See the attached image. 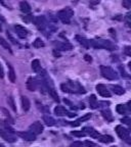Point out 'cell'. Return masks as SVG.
I'll return each mask as SVG.
<instances>
[{"mask_svg": "<svg viewBox=\"0 0 131 147\" xmlns=\"http://www.w3.org/2000/svg\"><path fill=\"white\" fill-rule=\"evenodd\" d=\"M112 89H113L114 93L117 94V95H123L124 94V92H125V90L119 85H113L112 86Z\"/></svg>", "mask_w": 131, "mask_h": 147, "instance_id": "cell-24", "label": "cell"}, {"mask_svg": "<svg viewBox=\"0 0 131 147\" xmlns=\"http://www.w3.org/2000/svg\"><path fill=\"white\" fill-rule=\"evenodd\" d=\"M43 130H44L43 126H42V124L39 122L33 123V124L30 126V131L33 132L35 135H39V134H41L42 132H43Z\"/></svg>", "mask_w": 131, "mask_h": 147, "instance_id": "cell-7", "label": "cell"}, {"mask_svg": "<svg viewBox=\"0 0 131 147\" xmlns=\"http://www.w3.org/2000/svg\"><path fill=\"white\" fill-rule=\"evenodd\" d=\"M84 59H85L86 61H88V62H91L92 58H91V56H89V55H87V54H86L85 56H84Z\"/></svg>", "mask_w": 131, "mask_h": 147, "instance_id": "cell-43", "label": "cell"}, {"mask_svg": "<svg viewBox=\"0 0 131 147\" xmlns=\"http://www.w3.org/2000/svg\"><path fill=\"white\" fill-rule=\"evenodd\" d=\"M83 131H84V133H85L86 135L90 136V137H92V138H96V139H98V137L100 136L96 130H94L93 128H90V127H85V128L83 129Z\"/></svg>", "mask_w": 131, "mask_h": 147, "instance_id": "cell-13", "label": "cell"}, {"mask_svg": "<svg viewBox=\"0 0 131 147\" xmlns=\"http://www.w3.org/2000/svg\"><path fill=\"white\" fill-rule=\"evenodd\" d=\"M116 110L120 115H125L126 113V106L123 105V104H118L117 107H116Z\"/></svg>", "mask_w": 131, "mask_h": 147, "instance_id": "cell-29", "label": "cell"}, {"mask_svg": "<svg viewBox=\"0 0 131 147\" xmlns=\"http://www.w3.org/2000/svg\"><path fill=\"white\" fill-rule=\"evenodd\" d=\"M34 24L36 25V27L39 29L40 31H43L44 29L46 28V26H47V23H46V20L44 16H36V18H34Z\"/></svg>", "mask_w": 131, "mask_h": 147, "instance_id": "cell-6", "label": "cell"}, {"mask_svg": "<svg viewBox=\"0 0 131 147\" xmlns=\"http://www.w3.org/2000/svg\"><path fill=\"white\" fill-rule=\"evenodd\" d=\"M4 77V71H3V67L0 63V78H3Z\"/></svg>", "mask_w": 131, "mask_h": 147, "instance_id": "cell-42", "label": "cell"}, {"mask_svg": "<svg viewBox=\"0 0 131 147\" xmlns=\"http://www.w3.org/2000/svg\"><path fill=\"white\" fill-rule=\"evenodd\" d=\"M60 88L62 91L67 93H85L86 92L78 82H73V81H69L64 84H62Z\"/></svg>", "mask_w": 131, "mask_h": 147, "instance_id": "cell-1", "label": "cell"}, {"mask_svg": "<svg viewBox=\"0 0 131 147\" xmlns=\"http://www.w3.org/2000/svg\"><path fill=\"white\" fill-rule=\"evenodd\" d=\"M0 147H4V146H3V145H2V144H0Z\"/></svg>", "mask_w": 131, "mask_h": 147, "instance_id": "cell-47", "label": "cell"}, {"mask_svg": "<svg viewBox=\"0 0 131 147\" xmlns=\"http://www.w3.org/2000/svg\"><path fill=\"white\" fill-rule=\"evenodd\" d=\"M116 133L118 134L123 141H125L128 144H131V138H130V131L124 128L123 126H117L116 127Z\"/></svg>", "mask_w": 131, "mask_h": 147, "instance_id": "cell-4", "label": "cell"}, {"mask_svg": "<svg viewBox=\"0 0 131 147\" xmlns=\"http://www.w3.org/2000/svg\"><path fill=\"white\" fill-rule=\"evenodd\" d=\"M54 45L58 50L70 51L73 49V46H72V44H70L69 42H64V43H62V42H54Z\"/></svg>", "mask_w": 131, "mask_h": 147, "instance_id": "cell-11", "label": "cell"}, {"mask_svg": "<svg viewBox=\"0 0 131 147\" xmlns=\"http://www.w3.org/2000/svg\"><path fill=\"white\" fill-rule=\"evenodd\" d=\"M0 136L4 139L5 141L7 142H14L16 140V136L14 134H12V132H8V131H2V130H0Z\"/></svg>", "mask_w": 131, "mask_h": 147, "instance_id": "cell-9", "label": "cell"}, {"mask_svg": "<svg viewBox=\"0 0 131 147\" xmlns=\"http://www.w3.org/2000/svg\"><path fill=\"white\" fill-rule=\"evenodd\" d=\"M0 31H1V26H0Z\"/></svg>", "mask_w": 131, "mask_h": 147, "instance_id": "cell-48", "label": "cell"}, {"mask_svg": "<svg viewBox=\"0 0 131 147\" xmlns=\"http://www.w3.org/2000/svg\"><path fill=\"white\" fill-rule=\"evenodd\" d=\"M49 18H50V21L53 22V23H56V22H58V16H53V14H49Z\"/></svg>", "mask_w": 131, "mask_h": 147, "instance_id": "cell-40", "label": "cell"}, {"mask_svg": "<svg viewBox=\"0 0 131 147\" xmlns=\"http://www.w3.org/2000/svg\"><path fill=\"white\" fill-rule=\"evenodd\" d=\"M126 20H127V22H128V23L130 24V26H131V12H128V13H127Z\"/></svg>", "mask_w": 131, "mask_h": 147, "instance_id": "cell-41", "label": "cell"}, {"mask_svg": "<svg viewBox=\"0 0 131 147\" xmlns=\"http://www.w3.org/2000/svg\"><path fill=\"white\" fill-rule=\"evenodd\" d=\"M20 8H21L22 11L25 12V13H29V12L31 11V6L27 1H22V2L20 3Z\"/></svg>", "mask_w": 131, "mask_h": 147, "instance_id": "cell-18", "label": "cell"}, {"mask_svg": "<svg viewBox=\"0 0 131 147\" xmlns=\"http://www.w3.org/2000/svg\"><path fill=\"white\" fill-rule=\"evenodd\" d=\"M32 69L34 71H39V69H40V67H41V65H40V61L38 59H34L32 61Z\"/></svg>", "mask_w": 131, "mask_h": 147, "instance_id": "cell-27", "label": "cell"}, {"mask_svg": "<svg viewBox=\"0 0 131 147\" xmlns=\"http://www.w3.org/2000/svg\"><path fill=\"white\" fill-rule=\"evenodd\" d=\"M18 135L21 138H23L24 140L27 141H34L36 139V135H35L33 132L31 131H27V132H18Z\"/></svg>", "mask_w": 131, "mask_h": 147, "instance_id": "cell-10", "label": "cell"}, {"mask_svg": "<svg viewBox=\"0 0 131 147\" xmlns=\"http://www.w3.org/2000/svg\"><path fill=\"white\" fill-rule=\"evenodd\" d=\"M101 115H102V117H104L108 122H112V121H113V115H112V113H111V111L109 109L102 110V111H101Z\"/></svg>", "mask_w": 131, "mask_h": 147, "instance_id": "cell-26", "label": "cell"}, {"mask_svg": "<svg viewBox=\"0 0 131 147\" xmlns=\"http://www.w3.org/2000/svg\"><path fill=\"white\" fill-rule=\"evenodd\" d=\"M22 104H23V108L25 111H27V110L30 109L31 107V102L30 100H29V98L26 96H22Z\"/></svg>", "mask_w": 131, "mask_h": 147, "instance_id": "cell-20", "label": "cell"}, {"mask_svg": "<svg viewBox=\"0 0 131 147\" xmlns=\"http://www.w3.org/2000/svg\"><path fill=\"white\" fill-rule=\"evenodd\" d=\"M14 30H16V35H18L20 38H22V39H25L26 37L28 36V33H29L27 29L21 25L14 26Z\"/></svg>", "mask_w": 131, "mask_h": 147, "instance_id": "cell-8", "label": "cell"}, {"mask_svg": "<svg viewBox=\"0 0 131 147\" xmlns=\"http://www.w3.org/2000/svg\"><path fill=\"white\" fill-rule=\"evenodd\" d=\"M7 37H8V40L10 42H12V44H16V39H14V37L12 36V34H10V33L9 32H7Z\"/></svg>", "mask_w": 131, "mask_h": 147, "instance_id": "cell-38", "label": "cell"}, {"mask_svg": "<svg viewBox=\"0 0 131 147\" xmlns=\"http://www.w3.org/2000/svg\"><path fill=\"white\" fill-rule=\"evenodd\" d=\"M54 113L58 115V117H62V115H67L69 113H68V110L66 109L64 106L58 105L54 108Z\"/></svg>", "mask_w": 131, "mask_h": 147, "instance_id": "cell-16", "label": "cell"}, {"mask_svg": "<svg viewBox=\"0 0 131 147\" xmlns=\"http://www.w3.org/2000/svg\"><path fill=\"white\" fill-rule=\"evenodd\" d=\"M99 2H100V0H91V1H90L91 5H96V4H98Z\"/></svg>", "mask_w": 131, "mask_h": 147, "instance_id": "cell-44", "label": "cell"}, {"mask_svg": "<svg viewBox=\"0 0 131 147\" xmlns=\"http://www.w3.org/2000/svg\"><path fill=\"white\" fill-rule=\"evenodd\" d=\"M122 5L125 8H130L131 7V0H123Z\"/></svg>", "mask_w": 131, "mask_h": 147, "instance_id": "cell-35", "label": "cell"}, {"mask_svg": "<svg viewBox=\"0 0 131 147\" xmlns=\"http://www.w3.org/2000/svg\"><path fill=\"white\" fill-rule=\"evenodd\" d=\"M83 146H84V143L79 142V141H76V142H74L71 145V147H83Z\"/></svg>", "mask_w": 131, "mask_h": 147, "instance_id": "cell-36", "label": "cell"}, {"mask_svg": "<svg viewBox=\"0 0 131 147\" xmlns=\"http://www.w3.org/2000/svg\"><path fill=\"white\" fill-rule=\"evenodd\" d=\"M43 121H44V123H45V124L47 125V126H49V127H52V126H55V125H56V121H55L53 117H51L49 115H44Z\"/></svg>", "mask_w": 131, "mask_h": 147, "instance_id": "cell-17", "label": "cell"}, {"mask_svg": "<svg viewBox=\"0 0 131 147\" xmlns=\"http://www.w3.org/2000/svg\"><path fill=\"white\" fill-rule=\"evenodd\" d=\"M98 140L100 141V142H102V143H112V142H114V138L112 137V136H110V135H100L98 137Z\"/></svg>", "mask_w": 131, "mask_h": 147, "instance_id": "cell-19", "label": "cell"}, {"mask_svg": "<svg viewBox=\"0 0 131 147\" xmlns=\"http://www.w3.org/2000/svg\"><path fill=\"white\" fill-rule=\"evenodd\" d=\"M7 102H8V104L10 105V107L12 108V110H14V111H16V104H14V98H12V96L8 97Z\"/></svg>", "mask_w": 131, "mask_h": 147, "instance_id": "cell-31", "label": "cell"}, {"mask_svg": "<svg viewBox=\"0 0 131 147\" xmlns=\"http://www.w3.org/2000/svg\"><path fill=\"white\" fill-rule=\"evenodd\" d=\"M84 145H85L86 147H95L94 143L91 142V141H88V140H86L85 142H84Z\"/></svg>", "mask_w": 131, "mask_h": 147, "instance_id": "cell-39", "label": "cell"}, {"mask_svg": "<svg viewBox=\"0 0 131 147\" xmlns=\"http://www.w3.org/2000/svg\"><path fill=\"white\" fill-rule=\"evenodd\" d=\"M112 147H117V146H112Z\"/></svg>", "mask_w": 131, "mask_h": 147, "instance_id": "cell-49", "label": "cell"}, {"mask_svg": "<svg viewBox=\"0 0 131 147\" xmlns=\"http://www.w3.org/2000/svg\"><path fill=\"white\" fill-rule=\"evenodd\" d=\"M74 14V11L72 10V8L70 7H66L62 10H60L58 12V18H60V21L64 24H70L71 23V18Z\"/></svg>", "mask_w": 131, "mask_h": 147, "instance_id": "cell-3", "label": "cell"}, {"mask_svg": "<svg viewBox=\"0 0 131 147\" xmlns=\"http://www.w3.org/2000/svg\"><path fill=\"white\" fill-rule=\"evenodd\" d=\"M96 91L98 92V94L102 97H110L111 96L110 91H109V90L107 89L106 86L102 85V84H98V85L96 86Z\"/></svg>", "mask_w": 131, "mask_h": 147, "instance_id": "cell-12", "label": "cell"}, {"mask_svg": "<svg viewBox=\"0 0 131 147\" xmlns=\"http://www.w3.org/2000/svg\"><path fill=\"white\" fill-rule=\"evenodd\" d=\"M124 52H125V54L131 57V46H127V47H125Z\"/></svg>", "mask_w": 131, "mask_h": 147, "instance_id": "cell-37", "label": "cell"}, {"mask_svg": "<svg viewBox=\"0 0 131 147\" xmlns=\"http://www.w3.org/2000/svg\"><path fill=\"white\" fill-rule=\"evenodd\" d=\"M72 134H73L74 136H76V137H84V136L86 135V134L84 133V131H73Z\"/></svg>", "mask_w": 131, "mask_h": 147, "instance_id": "cell-33", "label": "cell"}, {"mask_svg": "<svg viewBox=\"0 0 131 147\" xmlns=\"http://www.w3.org/2000/svg\"><path fill=\"white\" fill-rule=\"evenodd\" d=\"M33 46L35 48H41V47H44V42L40 38H37L34 41V43H33Z\"/></svg>", "mask_w": 131, "mask_h": 147, "instance_id": "cell-30", "label": "cell"}, {"mask_svg": "<svg viewBox=\"0 0 131 147\" xmlns=\"http://www.w3.org/2000/svg\"><path fill=\"white\" fill-rule=\"evenodd\" d=\"M26 86H27V89L29 91H35L37 88V81L36 79L34 78H29L27 80V83H26Z\"/></svg>", "mask_w": 131, "mask_h": 147, "instance_id": "cell-14", "label": "cell"}, {"mask_svg": "<svg viewBox=\"0 0 131 147\" xmlns=\"http://www.w3.org/2000/svg\"><path fill=\"white\" fill-rule=\"evenodd\" d=\"M76 40L79 42V44H80L82 47H84L85 49H88L89 48V46H90V42L88 41L87 39H85L84 37L82 36H79V35H77L76 36Z\"/></svg>", "mask_w": 131, "mask_h": 147, "instance_id": "cell-15", "label": "cell"}, {"mask_svg": "<svg viewBox=\"0 0 131 147\" xmlns=\"http://www.w3.org/2000/svg\"><path fill=\"white\" fill-rule=\"evenodd\" d=\"M8 67H9V71H8V79L9 81L12 83H14L16 82V73H14V67L10 65V64H8Z\"/></svg>", "mask_w": 131, "mask_h": 147, "instance_id": "cell-23", "label": "cell"}, {"mask_svg": "<svg viewBox=\"0 0 131 147\" xmlns=\"http://www.w3.org/2000/svg\"><path fill=\"white\" fill-rule=\"evenodd\" d=\"M90 117H91V113H87V115H85L84 117H81L80 119H78L76 122H74L73 124H71V125H72V126H74V127H77V126H79V125H80L81 122H85V121L89 119Z\"/></svg>", "mask_w": 131, "mask_h": 147, "instance_id": "cell-21", "label": "cell"}, {"mask_svg": "<svg viewBox=\"0 0 131 147\" xmlns=\"http://www.w3.org/2000/svg\"><path fill=\"white\" fill-rule=\"evenodd\" d=\"M90 42V45L92 47H94L96 49H108V50H114L115 47L110 41H107V40H102V39H98V40H91Z\"/></svg>", "mask_w": 131, "mask_h": 147, "instance_id": "cell-2", "label": "cell"}, {"mask_svg": "<svg viewBox=\"0 0 131 147\" xmlns=\"http://www.w3.org/2000/svg\"><path fill=\"white\" fill-rule=\"evenodd\" d=\"M128 67H129V69H130V71H131V61L128 63Z\"/></svg>", "mask_w": 131, "mask_h": 147, "instance_id": "cell-46", "label": "cell"}, {"mask_svg": "<svg viewBox=\"0 0 131 147\" xmlns=\"http://www.w3.org/2000/svg\"><path fill=\"white\" fill-rule=\"evenodd\" d=\"M48 92H49V95H50L51 97L53 98V100L54 101H60V98H58V93L55 92V90L53 89V88H48Z\"/></svg>", "mask_w": 131, "mask_h": 147, "instance_id": "cell-28", "label": "cell"}, {"mask_svg": "<svg viewBox=\"0 0 131 147\" xmlns=\"http://www.w3.org/2000/svg\"><path fill=\"white\" fill-rule=\"evenodd\" d=\"M121 122H122L123 124L127 125V126H130L131 127V119H130V117H123V119H121Z\"/></svg>", "mask_w": 131, "mask_h": 147, "instance_id": "cell-34", "label": "cell"}, {"mask_svg": "<svg viewBox=\"0 0 131 147\" xmlns=\"http://www.w3.org/2000/svg\"><path fill=\"white\" fill-rule=\"evenodd\" d=\"M0 45L2 46L4 49L8 50L9 52H12V48H10V45L8 44V41H6V40H5L4 38H2V37H0Z\"/></svg>", "mask_w": 131, "mask_h": 147, "instance_id": "cell-25", "label": "cell"}, {"mask_svg": "<svg viewBox=\"0 0 131 147\" xmlns=\"http://www.w3.org/2000/svg\"><path fill=\"white\" fill-rule=\"evenodd\" d=\"M127 105H128V108H129V110H130V113H131V101H129Z\"/></svg>", "mask_w": 131, "mask_h": 147, "instance_id": "cell-45", "label": "cell"}, {"mask_svg": "<svg viewBox=\"0 0 131 147\" xmlns=\"http://www.w3.org/2000/svg\"><path fill=\"white\" fill-rule=\"evenodd\" d=\"M100 73H101V75H102V77L106 78V79H108V80L113 81V80H116V79L118 78L117 73H116V71L110 67L101 65L100 67Z\"/></svg>", "mask_w": 131, "mask_h": 147, "instance_id": "cell-5", "label": "cell"}, {"mask_svg": "<svg viewBox=\"0 0 131 147\" xmlns=\"http://www.w3.org/2000/svg\"><path fill=\"white\" fill-rule=\"evenodd\" d=\"M89 105L92 109H95V108L97 107L98 103H97V98L95 95H91V96L89 97Z\"/></svg>", "mask_w": 131, "mask_h": 147, "instance_id": "cell-22", "label": "cell"}, {"mask_svg": "<svg viewBox=\"0 0 131 147\" xmlns=\"http://www.w3.org/2000/svg\"><path fill=\"white\" fill-rule=\"evenodd\" d=\"M22 18H23V21L25 22V23H31L32 21H34V18H33V16H31V14L23 16Z\"/></svg>", "mask_w": 131, "mask_h": 147, "instance_id": "cell-32", "label": "cell"}]
</instances>
